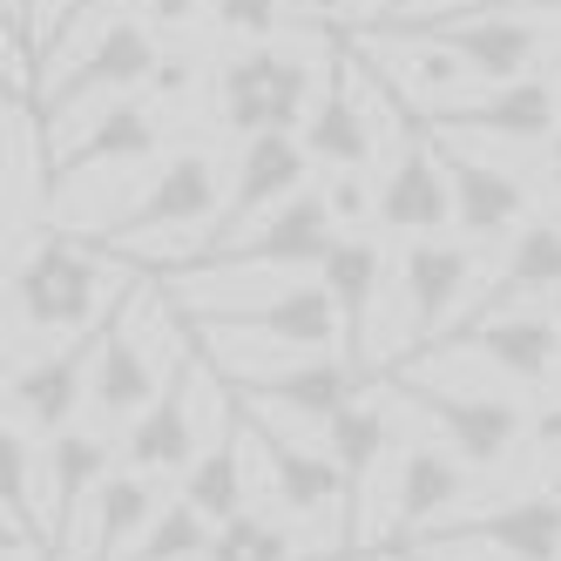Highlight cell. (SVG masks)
I'll list each match as a JSON object with an SVG mask.
<instances>
[{
    "label": "cell",
    "mask_w": 561,
    "mask_h": 561,
    "mask_svg": "<svg viewBox=\"0 0 561 561\" xmlns=\"http://www.w3.org/2000/svg\"><path fill=\"white\" fill-rule=\"evenodd\" d=\"M473 251L480 244H467V237H413L407 257H399V298H407V332L420 352H433L467 311Z\"/></svg>",
    "instance_id": "obj_12"
},
{
    "label": "cell",
    "mask_w": 561,
    "mask_h": 561,
    "mask_svg": "<svg viewBox=\"0 0 561 561\" xmlns=\"http://www.w3.org/2000/svg\"><path fill=\"white\" fill-rule=\"evenodd\" d=\"M339 244V217L325 204V190H298L291 204H277L264 224H251L237 244H224L210 264L217 271H257V277H298V271H318Z\"/></svg>",
    "instance_id": "obj_8"
},
{
    "label": "cell",
    "mask_w": 561,
    "mask_h": 561,
    "mask_svg": "<svg viewBox=\"0 0 561 561\" xmlns=\"http://www.w3.org/2000/svg\"><path fill=\"white\" fill-rule=\"evenodd\" d=\"M305 156L325 170H366L373 149H379V115L366 102V89H358V55L339 48V68H325V89H318L305 129H298Z\"/></svg>",
    "instance_id": "obj_16"
},
{
    "label": "cell",
    "mask_w": 561,
    "mask_h": 561,
    "mask_svg": "<svg viewBox=\"0 0 561 561\" xmlns=\"http://www.w3.org/2000/svg\"><path fill=\"white\" fill-rule=\"evenodd\" d=\"M251 447L264 460V480H271V494L277 507H285L291 520H318V528H332L339 541H352V480L345 467L325 454V447H305V439H285V433H271L251 420Z\"/></svg>",
    "instance_id": "obj_9"
},
{
    "label": "cell",
    "mask_w": 561,
    "mask_h": 561,
    "mask_svg": "<svg viewBox=\"0 0 561 561\" xmlns=\"http://www.w3.org/2000/svg\"><path fill=\"white\" fill-rule=\"evenodd\" d=\"M285 14H298V21H332V14H345V0H285Z\"/></svg>",
    "instance_id": "obj_39"
},
{
    "label": "cell",
    "mask_w": 561,
    "mask_h": 561,
    "mask_svg": "<svg viewBox=\"0 0 561 561\" xmlns=\"http://www.w3.org/2000/svg\"><path fill=\"white\" fill-rule=\"evenodd\" d=\"M196 332H204L224 358H230V352L311 358V352H325V345L339 339V305H332V291L318 285V277H291L285 291H271V298H257V305L196 318Z\"/></svg>",
    "instance_id": "obj_4"
},
{
    "label": "cell",
    "mask_w": 561,
    "mask_h": 561,
    "mask_svg": "<svg viewBox=\"0 0 561 561\" xmlns=\"http://www.w3.org/2000/svg\"><path fill=\"white\" fill-rule=\"evenodd\" d=\"M156 61H163V48H156L149 21H102L95 42H82V55H75L68 68H48L42 75V115H48V136L68 123L82 102H115L129 89H149Z\"/></svg>",
    "instance_id": "obj_5"
},
{
    "label": "cell",
    "mask_w": 561,
    "mask_h": 561,
    "mask_svg": "<svg viewBox=\"0 0 561 561\" xmlns=\"http://www.w3.org/2000/svg\"><path fill=\"white\" fill-rule=\"evenodd\" d=\"M386 561H420V554H413V548H407V554H386Z\"/></svg>",
    "instance_id": "obj_44"
},
{
    "label": "cell",
    "mask_w": 561,
    "mask_h": 561,
    "mask_svg": "<svg viewBox=\"0 0 561 561\" xmlns=\"http://www.w3.org/2000/svg\"><path fill=\"white\" fill-rule=\"evenodd\" d=\"M318 285H325L332 305H339V352L366 373V358H373V305H379V285H386L379 244L366 230H339L332 257L318 264Z\"/></svg>",
    "instance_id": "obj_24"
},
{
    "label": "cell",
    "mask_w": 561,
    "mask_h": 561,
    "mask_svg": "<svg viewBox=\"0 0 561 561\" xmlns=\"http://www.w3.org/2000/svg\"><path fill=\"white\" fill-rule=\"evenodd\" d=\"M480 14H507V21H554L561 0H488Z\"/></svg>",
    "instance_id": "obj_37"
},
{
    "label": "cell",
    "mask_w": 561,
    "mask_h": 561,
    "mask_svg": "<svg viewBox=\"0 0 561 561\" xmlns=\"http://www.w3.org/2000/svg\"><path fill=\"white\" fill-rule=\"evenodd\" d=\"M554 291H561V224H554V217H535L520 237H507L501 271L480 285V298L454 318V332L439 339L433 352H447V345H460L467 332H480V325H494V318L520 311L528 298H554Z\"/></svg>",
    "instance_id": "obj_15"
},
{
    "label": "cell",
    "mask_w": 561,
    "mask_h": 561,
    "mask_svg": "<svg viewBox=\"0 0 561 561\" xmlns=\"http://www.w3.org/2000/svg\"><path fill=\"white\" fill-rule=\"evenodd\" d=\"M473 494V467L467 460H454L447 447H433V439H420V447H407L399 454V473H392V501H386V514H379V535L392 541H407V535H420V528H447L454 520V507Z\"/></svg>",
    "instance_id": "obj_18"
},
{
    "label": "cell",
    "mask_w": 561,
    "mask_h": 561,
    "mask_svg": "<svg viewBox=\"0 0 561 561\" xmlns=\"http://www.w3.org/2000/svg\"><path fill=\"white\" fill-rule=\"evenodd\" d=\"M163 507L170 501H163V480H156V473H136V467L123 473V467H115V480L89 501L82 528H75V535H82V561H123L149 535V520Z\"/></svg>",
    "instance_id": "obj_26"
},
{
    "label": "cell",
    "mask_w": 561,
    "mask_h": 561,
    "mask_svg": "<svg viewBox=\"0 0 561 561\" xmlns=\"http://www.w3.org/2000/svg\"><path fill=\"white\" fill-rule=\"evenodd\" d=\"M325 204H332L339 230H366V224H379V183H366L358 170H339L332 190H325Z\"/></svg>",
    "instance_id": "obj_33"
},
{
    "label": "cell",
    "mask_w": 561,
    "mask_h": 561,
    "mask_svg": "<svg viewBox=\"0 0 561 561\" xmlns=\"http://www.w3.org/2000/svg\"><path fill=\"white\" fill-rule=\"evenodd\" d=\"M460 345H473V358L494 366L501 379L541 386L554 373V358H561V318L554 311H507V318H494V325L467 332Z\"/></svg>",
    "instance_id": "obj_28"
},
{
    "label": "cell",
    "mask_w": 561,
    "mask_h": 561,
    "mask_svg": "<svg viewBox=\"0 0 561 561\" xmlns=\"http://www.w3.org/2000/svg\"><path fill=\"white\" fill-rule=\"evenodd\" d=\"M8 34H14V42H27V0H8Z\"/></svg>",
    "instance_id": "obj_41"
},
{
    "label": "cell",
    "mask_w": 561,
    "mask_h": 561,
    "mask_svg": "<svg viewBox=\"0 0 561 561\" xmlns=\"http://www.w3.org/2000/svg\"><path fill=\"white\" fill-rule=\"evenodd\" d=\"M548 75H554V95H561V55H554V68H548Z\"/></svg>",
    "instance_id": "obj_43"
},
{
    "label": "cell",
    "mask_w": 561,
    "mask_h": 561,
    "mask_svg": "<svg viewBox=\"0 0 561 561\" xmlns=\"http://www.w3.org/2000/svg\"><path fill=\"white\" fill-rule=\"evenodd\" d=\"M108 257V244L42 230L21 257H8V318H21V332L34 339H95V318L115 298Z\"/></svg>",
    "instance_id": "obj_1"
},
{
    "label": "cell",
    "mask_w": 561,
    "mask_h": 561,
    "mask_svg": "<svg viewBox=\"0 0 561 561\" xmlns=\"http://www.w3.org/2000/svg\"><path fill=\"white\" fill-rule=\"evenodd\" d=\"M95 345L102 339H61L42 358H27V366L8 379V426H21L27 439L68 433L75 413H82V399H89V386H95Z\"/></svg>",
    "instance_id": "obj_13"
},
{
    "label": "cell",
    "mask_w": 561,
    "mask_h": 561,
    "mask_svg": "<svg viewBox=\"0 0 561 561\" xmlns=\"http://www.w3.org/2000/svg\"><path fill=\"white\" fill-rule=\"evenodd\" d=\"M325 454L345 467L352 501H358V488H366V480L379 473V460L392 454V420H386V407H373V399L358 392L339 420H325Z\"/></svg>",
    "instance_id": "obj_29"
},
{
    "label": "cell",
    "mask_w": 561,
    "mask_h": 561,
    "mask_svg": "<svg viewBox=\"0 0 561 561\" xmlns=\"http://www.w3.org/2000/svg\"><path fill=\"white\" fill-rule=\"evenodd\" d=\"M156 305H163V291H149L142 305H123L108 318V332L95 345V386H89V407L108 420V426H123V420H142V407L156 392H163L170 366H176V352L170 358H156V339H149V318ZM190 352V345H183Z\"/></svg>",
    "instance_id": "obj_7"
},
{
    "label": "cell",
    "mask_w": 561,
    "mask_h": 561,
    "mask_svg": "<svg viewBox=\"0 0 561 561\" xmlns=\"http://www.w3.org/2000/svg\"><path fill=\"white\" fill-rule=\"evenodd\" d=\"M244 447H251V420L224 413V420H217V433L204 439V454H196V460H190V473H183V501L204 514V520H217V528L251 507Z\"/></svg>",
    "instance_id": "obj_27"
},
{
    "label": "cell",
    "mask_w": 561,
    "mask_h": 561,
    "mask_svg": "<svg viewBox=\"0 0 561 561\" xmlns=\"http://www.w3.org/2000/svg\"><path fill=\"white\" fill-rule=\"evenodd\" d=\"M528 439H535V454H561V399L541 413H528Z\"/></svg>",
    "instance_id": "obj_36"
},
{
    "label": "cell",
    "mask_w": 561,
    "mask_h": 561,
    "mask_svg": "<svg viewBox=\"0 0 561 561\" xmlns=\"http://www.w3.org/2000/svg\"><path fill=\"white\" fill-rule=\"evenodd\" d=\"M230 379L244 386V399H257V407L298 413L311 426L339 420L358 399V366L345 352H311V358H285V366H271V373H230Z\"/></svg>",
    "instance_id": "obj_22"
},
{
    "label": "cell",
    "mask_w": 561,
    "mask_h": 561,
    "mask_svg": "<svg viewBox=\"0 0 561 561\" xmlns=\"http://www.w3.org/2000/svg\"><path fill=\"white\" fill-rule=\"evenodd\" d=\"M554 318H561V291H554Z\"/></svg>",
    "instance_id": "obj_45"
},
{
    "label": "cell",
    "mask_w": 561,
    "mask_h": 561,
    "mask_svg": "<svg viewBox=\"0 0 561 561\" xmlns=\"http://www.w3.org/2000/svg\"><path fill=\"white\" fill-rule=\"evenodd\" d=\"M196 399H204V358L176 352L163 392H156L149 407H142V420H129V433H123V460L136 473H156V480H183L190 473V460L204 454V433H196Z\"/></svg>",
    "instance_id": "obj_10"
},
{
    "label": "cell",
    "mask_w": 561,
    "mask_h": 561,
    "mask_svg": "<svg viewBox=\"0 0 561 561\" xmlns=\"http://www.w3.org/2000/svg\"><path fill=\"white\" fill-rule=\"evenodd\" d=\"M447 156V176H454V230L467 244H501V237H520L535 217H528V183L501 163H480V156L439 142Z\"/></svg>",
    "instance_id": "obj_23"
},
{
    "label": "cell",
    "mask_w": 561,
    "mask_h": 561,
    "mask_svg": "<svg viewBox=\"0 0 561 561\" xmlns=\"http://www.w3.org/2000/svg\"><path fill=\"white\" fill-rule=\"evenodd\" d=\"M433 535H460V541H480V548H501L507 561H561V488L494 501L488 514L447 520V528H433Z\"/></svg>",
    "instance_id": "obj_25"
},
{
    "label": "cell",
    "mask_w": 561,
    "mask_h": 561,
    "mask_svg": "<svg viewBox=\"0 0 561 561\" xmlns=\"http://www.w3.org/2000/svg\"><path fill=\"white\" fill-rule=\"evenodd\" d=\"M399 392L433 420L439 447L454 460H467L473 473H494L528 447V407L507 392H454V386H426L413 373H399Z\"/></svg>",
    "instance_id": "obj_6"
},
{
    "label": "cell",
    "mask_w": 561,
    "mask_h": 561,
    "mask_svg": "<svg viewBox=\"0 0 561 561\" xmlns=\"http://www.w3.org/2000/svg\"><path fill=\"white\" fill-rule=\"evenodd\" d=\"M108 8H123V0H55V8H48V21H42V42L55 48L61 34H75V27H82L89 14H108Z\"/></svg>",
    "instance_id": "obj_35"
},
{
    "label": "cell",
    "mask_w": 561,
    "mask_h": 561,
    "mask_svg": "<svg viewBox=\"0 0 561 561\" xmlns=\"http://www.w3.org/2000/svg\"><path fill=\"white\" fill-rule=\"evenodd\" d=\"M541 183H548V196L561 204V129H554V142L541 149Z\"/></svg>",
    "instance_id": "obj_40"
},
{
    "label": "cell",
    "mask_w": 561,
    "mask_h": 561,
    "mask_svg": "<svg viewBox=\"0 0 561 561\" xmlns=\"http://www.w3.org/2000/svg\"><path fill=\"white\" fill-rule=\"evenodd\" d=\"M196 75H204V68H196V55H163V61H156V75H149V95L156 102H183L196 89Z\"/></svg>",
    "instance_id": "obj_34"
},
{
    "label": "cell",
    "mask_w": 561,
    "mask_h": 561,
    "mask_svg": "<svg viewBox=\"0 0 561 561\" xmlns=\"http://www.w3.org/2000/svg\"><path fill=\"white\" fill-rule=\"evenodd\" d=\"M426 129L439 136H488V142H514V149H535L554 142L561 129V95H554V75H520L507 89H488L473 102H439L426 108Z\"/></svg>",
    "instance_id": "obj_14"
},
{
    "label": "cell",
    "mask_w": 561,
    "mask_h": 561,
    "mask_svg": "<svg viewBox=\"0 0 561 561\" xmlns=\"http://www.w3.org/2000/svg\"><path fill=\"white\" fill-rule=\"evenodd\" d=\"M277 14H285V0H210V21L237 42H271Z\"/></svg>",
    "instance_id": "obj_32"
},
{
    "label": "cell",
    "mask_w": 561,
    "mask_h": 561,
    "mask_svg": "<svg viewBox=\"0 0 561 561\" xmlns=\"http://www.w3.org/2000/svg\"><path fill=\"white\" fill-rule=\"evenodd\" d=\"M298 190H311V156H305V142L291 136V129H271V136H251L244 149H237V170H230V204H224V217H217V230H210V257L224 251V244H237L251 224H264L277 204H291Z\"/></svg>",
    "instance_id": "obj_11"
},
{
    "label": "cell",
    "mask_w": 561,
    "mask_h": 561,
    "mask_svg": "<svg viewBox=\"0 0 561 561\" xmlns=\"http://www.w3.org/2000/svg\"><path fill=\"white\" fill-rule=\"evenodd\" d=\"M379 8H392V14H407V8H420V0H379Z\"/></svg>",
    "instance_id": "obj_42"
},
{
    "label": "cell",
    "mask_w": 561,
    "mask_h": 561,
    "mask_svg": "<svg viewBox=\"0 0 561 561\" xmlns=\"http://www.w3.org/2000/svg\"><path fill=\"white\" fill-rule=\"evenodd\" d=\"M115 480V447H108V433H89V426H68L55 433L48 447H42V520H48V535L68 541L75 528H82V514L89 501Z\"/></svg>",
    "instance_id": "obj_21"
},
{
    "label": "cell",
    "mask_w": 561,
    "mask_h": 561,
    "mask_svg": "<svg viewBox=\"0 0 561 561\" xmlns=\"http://www.w3.org/2000/svg\"><path fill=\"white\" fill-rule=\"evenodd\" d=\"M142 8H149V21H170L176 27V21H190L196 8H204V0H142Z\"/></svg>",
    "instance_id": "obj_38"
},
{
    "label": "cell",
    "mask_w": 561,
    "mask_h": 561,
    "mask_svg": "<svg viewBox=\"0 0 561 561\" xmlns=\"http://www.w3.org/2000/svg\"><path fill=\"white\" fill-rule=\"evenodd\" d=\"M318 68L305 48H277V42H251L244 55H230L217 68V115L230 136H271V129H305V115L318 102Z\"/></svg>",
    "instance_id": "obj_3"
},
{
    "label": "cell",
    "mask_w": 561,
    "mask_h": 561,
    "mask_svg": "<svg viewBox=\"0 0 561 561\" xmlns=\"http://www.w3.org/2000/svg\"><path fill=\"white\" fill-rule=\"evenodd\" d=\"M392 27H420L433 34V42H447L473 82H488V89H507L520 82V75L535 68L541 55V27L535 21H507V14H467V21H433V14H399Z\"/></svg>",
    "instance_id": "obj_19"
},
{
    "label": "cell",
    "mask_w": 561,
    "mask_h": 561,
    "mask_svg": "<svg viewBox=\"0 0 561 561\" xmlns=\"http://www.w3.org/2000/svg\"><path fill=\"white\" fill-rule=\"evenodd\" d=\"M224 204H230V183L217 170V156L176 149L170 163L149 176L142 204L123 210V217H108L95 230V244H108L115 257H170L176 244H204L196 230H217Z\"/></svg>",
    "instance_id": "obj_2"
},
{
    "label": "cell",
    "mask_w": 561,
    "mask_h": 561,
    "mask_svg": "<svg viewBox=\"0 0 561 561\" xmlns=\"http://www.w3.org/2000/svg\"><path fill=\"white\" fill-rule=\"evenodd\" d=\"M156 149H163V123H156V108L136 102V95H115V102H102L89 123L75 129V142H55V183L149 163Z\"/></svg>",
    "instance_id": "obj_20"
},
{
    "label": "cell",
    "mask_w": 561,
    "mask_h": 561,
    "mask_svg": "<svg viewBox=\"0 0 561 561\" xmlns=\"http://www.w3.org/2000/svg\"><path fill=\"white\" fill-rule=\"evenodd\" d=\"M454 224V176H447V156H439L420 129L399 136L392 163L379 176V230L399 237H439Z\"/></svg>",
    "instance_id": "obj_17"
},
{
    "label": "cell",
    "mask_w": 561,
    "mask_h": 561,
    "mask_svg": "<svg viewBox=\"0 0 561 561\" xmlns=\"http://www.w3.org/2000/svg\"><path fill=\"white\" fill-rule=\"evenodd\" d=\"M217 541V520H204L190 501H170L163 514L149 520V535L123 554V561H204Z\"/></svg>",
    "instance_id": "obj_30"
},
{
    "label": "cell",
    "mask_w": 561,
    "mask_h": 561,
    "mask_svg": "<svg viewBox=\"0 0 561 561\" xmlns=\"http://www.w3.org/2000/svg\"><path fill=\"white\" fill-rule=\"evenodd\" d=\"M204 561H298V548H291V535L277 528L271 514L244 507L237 520H224V528H217V541H210Z\"/></svg>",
    "instance_id": "obj_31"
}]
</instances>
